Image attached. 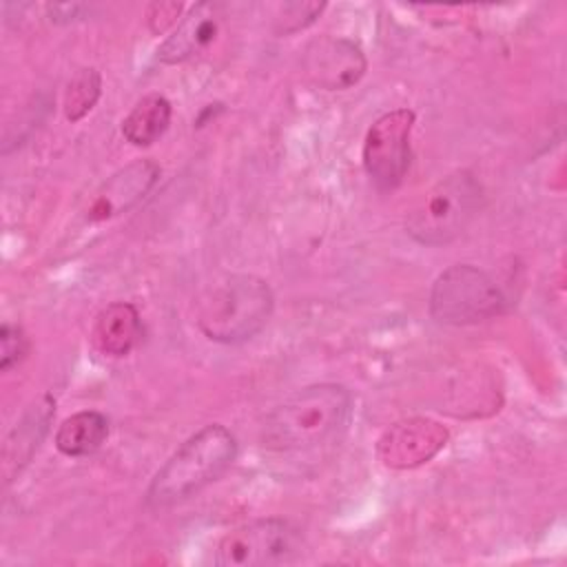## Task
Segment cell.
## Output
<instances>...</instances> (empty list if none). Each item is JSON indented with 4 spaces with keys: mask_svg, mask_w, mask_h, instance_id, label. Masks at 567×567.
<instances>
[{
    "mask_svg": "<svg viewBox=\"0 0 567 567\" xmlns=\"http://www.w3.org/2000/svg\"><path fill=\"white\" fill-rule=\"evenodd\" d=\"M447 430L432 419L412 416L390 425L379 443L377 456L385 467L412 470L434 458L447 443Z\"/></svg>",
    "mask_w": 567,
    "mask_h": 567,
    "instance_id": "9",
    "label": "cell"
},
{
    "mask_svg": "<svg viewBox=\"0 0 567 567\" xmlns=\"http://www.w3.org/2000/svg\"><path fill=\"white\" fill-rule=\"evenodd\" d=\"M0 368L7 372L16 368L29 352V339L24 330L16 323H2L0 328Z\"/></svg>",
    "mask_w": 567,
    "mask_h": 567,
    "instance_id": "17",
    "label": "cell"
},
{
    "mask_svg": "<svg viewBox=\"0 0 567 567\" xmlns=\"http://www.w3.org/2000/svg\"><path fill=\"white\" fill-rule=\"evenodd\" d=\"M171 102L164 95L151 93L142 97L122 122V135L133 146H151L171 124Z\"/></svg>",
    "mask_w": 567,
    "mask_h": 567,
    "instance_id": "14",
    "label": "cell"
},
{
    "mask_svg": "<svg viewBox=\"0 0 567 567\" xmlns=\"http://www.w3.org/2000/svg\"><path fill=\"white\" fill-rule=\"evenodd\" d=\"M323 11V4L319 2H290V4H284L281 9V18H279V27L277 31L279 33H290V31H299L303 29L306 24H310L319 13Z\"/></svg>",
    "mask_w": 567,
    "mask_h": 567,
    "instance_id": "18",
    "label": "cell"
},
{
    "mask_svg": "<svg viewBox=\"0 0 567 567\" xmlns=\"http://www.w3.org/2000/svg\"><path fill=\"white\" fill-rule=\"evenodd\" d=\"M109 436V419L102 412L84 410L64 419L55 432V447L66 456H89Z\"/></svg>",
    "mask_w": 567,
    "mask_h": 567,
    "instance_id": "13",
    "label": "cell"
},
{
    "mask_svg": "<svg viewBox=\"0 0 567 567\" xmlns=\"http://www.w3.org/2000/svg\"><path fill=\"white\" fill-rule=\"evenodd\" d=\"M350 392L339 383H317L277 405L261 425V443L272 452H303L334 439L348 423Z\"/></svg>",
    "mask_w": 567,
    "mask_h": 567,
    "instance_id": "1",
    "label": "cell"
},
{
    "mask_svg": "<svg viewBox=\"0 0 567 567\" xmlns=\"http://www.w3.org/2000/svg\"><path fill=\"white\" fill-rule=\"evenodd\" d=\"M301 66L315 86L326 91H343L363 78L368 60L357 42L348 38L321 35L306 47Z\"/></svg>",
    "mask_w": 567,
    "mask_h": 567,
    "instance_id": "8",
    "label": "cell"
},
{
    "mask_svg": "<svg viewBox=\"0 0 567 567\" xmlns=\"http://www.w3.org/2000/svg\"><path fill=\"white\" fill-rule=\"evenodd\" d=\"M301 554V534L284 518H261L228 532L215 549L219 567H270Z\"/></svg>",
    "mask_w": 567,
    "mask_h": 567,
    "instance_id": "6",
    "label": "cell"
},
{
    "mask_svg": "<svg viewBox=\"0 0 567 567\" xmlns=\"http://www.w3.org/2000/svg\"><path fill=\"white\" fill-rule=\"evenodd\" d=\"M272 306L275 297L264 279L230 275L202 297L197 326L210 341L241 343L268 323Z\"/></svg>",
    "mask_w": 567,
    "mask_h": 567,
    "instance_id": "3",
    "label": "cell"
},
{
    "mask_svg": "<svg viewBox=\"0 0 567 567\" xmlns=\"http://www.w3.org/2000/svg\"><path fill=\"white\" fill-rule=\"evenodd\" d=\"M182 13V2H153L148 7V27L153 33L166 31L171 24H177V18Z\"/></svg>",
    "mask_w": 567,
    "mask_h": 567,
    "instance_id": "19",
    "label": "cell"
},
{
    "mask_svg": "<svg viewBox=\"0 0 567 567\" xmlns=\"http://www.w3.org/2000/svg\"><path fill=\"white\" fill-rule=\"evenodd\" d=\"M100 93H102V78H100L97 69H93V66L80 69L71 78V82L66 84V91H64L62 109H64L66 120L69 122L82 120L95 106V102L100 100Z\"/></svg>",
    "mask_w": 567,
    "mask_h": 567,
    "instance_id": "16",
    "label": "cell"
},
{
    "mask_svg": "<svg viewBox=\"0 0 567 567\" xmlns=\"http://www.w3.org/2000/svg\"><path fill=\"white\" fill-rule=\"evenodd\" d=\"M157 177L159 166L151 159H137L124 166L122 171L111 175L95 193L86 213L89 221H104L131 210L146 197V193L155 186Z\"/></svg>",
    "mask_w": 567,
    "mask_h": 567,
    "instance_id": "10",
    "label": "cell"
},
{
    "mask_svg": "<svg viewBox=\"0 0 567 567\" xmlns=\"http://www.w3.org/2000/svg\"><path fill=\"white\" fill-rule=\"evenodd\" d=\"M93 346L106 357H126L142 341L140 312L128 301H113L100 310L91 330Z\"/></svg>",
    "mask_w": 567,
    "mask_h": 567,
    "instance_id": "12",
    "label": "cell"
},
{
    "mask_svg": "<svg viewBox=\"0 0 567 567\" xmlns=\"http://www.w3.org/2000/svg\"><path fill=\"white\" fill-rule=\"evenodd\" d=\"M219 31V4L197 2L159 44L157 60L162 64H179L202 53Z\"/></svg>",
    "mask_w": 567,
    "mask_h": 567,
    "instance_id": "11",
    "label": "cell"
},
{
    "mask_svg": "<svg viewBox=\"0 0 567 567\" xmlns=\"http://www.w3.org/2000/svg\"><path fill=\"white\" fill-rule=\"evenodd\" d=\"M237 454V441L228 427L210 423L195 432L159 467L146 489V503L155 509L182 503L221 476Z\"/></svg>",
    "mask_w": 567,
    "mask_h": 567,
    "instance_id": "2",
    "label": "cell"
},
{
    "mask_svg": "<svg viewBox=\"0 0 567 567\" xmlns=\"http://www.w3.org/2000/svg\"><path fill=\"white\" fill-rule=\"evenodd\" d=\"M483 188L467 171L439 179L414 204L405 219V233L423 246H443L456 239L476 217Z\"/></svg>",
    "mask_w": 567,
    "mask_h": 567,
    "instance_id": "4",
    "label": "cell"
},
{
    "mask_svg": "<svg viewBox=\"0 0 567 567\" xmlns=\"http://www.w3.org/2000/svg\"><path fill=\"white\" fill-rule=\"evenodd\" d=\"M51 414H53V401L49 396H42V401L35 403V408H31L24 414V419L20 421V425L13 430V434L4 445V474H9V467H13L16 472L20 463H27L33 450H38L42 436L47 434Z\"/></svg>",
    "mask_w": 567,
    "mask_h": 567,
    "instance_id": "15",
    "label": "cell"
},
{
    "mask_svg": "<svg viewBox=\"0 0 567 567\" xmlns=\"http://www.w3.org/2000/svg\"><path fill=\"white\" fill-rule=\"evenodd\" d=\"M505 306L507 299L496 279L472 264L450 266L436 277L430 290V315L447 326L494 319Z\"/></svg>",
    "mask_w": 567,
    "mask_h": 567,
    "instance_id": "5",
    "label": "cell"
},
{
    "mask_svg": "<svg viewBox=\"0 0 567 567\" xmlns=\"http://www.w3.org/2000/svg\"><path fill=\"white\" fill-rule=\"evenodd\" d=\"M414 113L394 109L381 115L368 131L363 142V166L377 190H394L401 186L410 168V133Z\"/></svg>",
    "mask_w": 567,
    "mask_h": 567,
    "instance_id": "7",
    "label": "cell"
}]
</instances>
